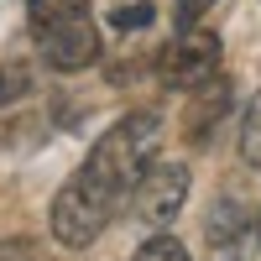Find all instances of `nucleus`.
<instances>
[{"label":"nucleus","mask_w":261,"mask_h":261,"mask_svg":"<svg viewBox=\"0 0 261 261\" xmlns=\"http://www.w3.org/2000/svg\"><path fill=\"white\" fill-rule=\"evenodd\" d=\"M157 141H162V115L157 110H136V115H125L105 130L99 146L89 151V162L63 183L58 204H53L58 246L84 251V246L99 241V230L125 209V193L141 178V167L157 157Z\"/></svg>","instance_id":"nucleus-1"},{"label":"nucleus","mask_w":261,"mask_h":261,"mask_svg":"<svg viewBox=\"0 0 261 261\" xmlns=\"http://www.w3.org/2000/svg\"><path fill=\"white\" fill-rule=\"evenodd\" d=\"M27 21H32V42L47 68L79 73L99 58V32H94L89 0H27Z\"/></svg>","instance_id":"nucleus-2"},{"label":"nucleus","mask_w":261,"mask_h":261,"mask_svg":"<svg viewBox=\"0 0 261 261\" xmlns=\"http://www.w3.org/2000/svg\"><path fill=\"white\" fill-rule=\"evenodd\" d=\"M183 199H188V167L151 157V162L141 167V178L130 183L125 209H130V220H136V225L162 230V225H172V214L183 209Z\"/></svg>","instance_id":"nucleus-3"},{"label":"nucleus","mask_w":261,"mask_h":261,"mask_svg":"<svg viewBox=\"0 0 261 261\" xmlns=\"http://www.w3.org/2000/svg\"><path fill=\"white\" fill-rule=\"evenodd\" d=\"M220 58H225L220 37L193 21V27H178V37L162 47L157 73H162V84H172V89H199V84H209L220 73Z\"/></svg>","instance_id":"nucleus-4"},{"label":"nucleus","mask_w":261,"mask_h":261,"mask_svg":"<svg viewBox=\"0 0 261 261\" xmlns=\"http://www.w3.org/2000/svg\"><path fill=\"white\" fill-rule=\"evenodd\" d=\"M230 110V84H199V99L188 105V141H209V125H220V115Z\"/></svg>","instance_id":"nucleus-5"},{"label":"nucleus","mask_w":261,"mask_h":261,"mask_svg":"<svg viewBox=\"0 0 261 261\" xmlns=\"http://www.w3.org/2000/svg\"><path fill=\"white\" fill-rule=\"evenodd\" d=\"M241 157L251 167H261V94L251 99V110H246V125H241Z\"/></svg>","instance_id":"nucleus-6"},{"label":"nucleus","mask_w":261,"mask_h":261,"mask_svg":"<svg viewBox=\"0 0 261 261\" xmlns=\"http://www.w3.org/2000/svg\"><path fill=\"white\" fill-rule=\"evenodd\" d=\"M32 89V68L27 63H0V105H16Z\"/></svg>","instance_id":"nucleus-7"},{"label":"nucleus","mask_w":261,"mask_h":261,"mask_svg":"<svg viewBox=\"0 0 261 261\" xmlns=\"http://www.w3.org/2000/svg\"><path fill=\"white\" fill-rule=\"evenodd\" d=\"M136 261H188V251H183V241H178V235H151V241L136 251Z\"/></svg>","instance_id":"nucleus-8"},{"label":"nucleus","mask_w":261,"mask_h":261,"mask_svg":"<svg viewBox=\"0 0 261 261\" xmlns=\"http://www.w3.org/2000/svg\"><path fill=\"white\" fill-rule=\"evenodd\" d=\"M151 16H157V6H151V0H136V6H120L110 21L120 32H141V27H151Z\"/></svg>","instance_id":"nucleus-9"},{"label":"nucleus","mask_w":261,"mask_h":261,"mask_svg":"<svg viewBox=\"0 0 261 261\" xmlns=\"http://www.w3.org/2000/svg\"><path fill=\"white\" fill-rule=\"evenodd\" d=\"M209 6H214V0H178V27H193Z\"/></svg>","instance_id":"nucleus-10"}]
</instances>
